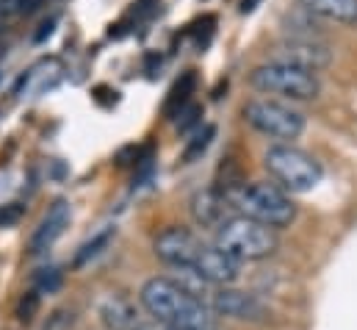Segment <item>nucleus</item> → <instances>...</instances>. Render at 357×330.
<instances>
[{"mask_svg":"<svg viewBox=\"0 0 357 330\" xmlns=\"http://www.w3.org/2000/svg\"><path fill=\"white\" fill-rule=\"evenodd\" d=\"M274 62L294 64V67L316 73V70L330 64V50H327L324 42H319L313 36H294V39H285L282 45H277Z\"/></svg>","mask_w":357,"mask_h":330,"instance_id":"9","label":"nucleus"},{"mask_svg":"<svg viewBox=\"0 0 357 330\" xmlns=\"http://www.w3.org/2000/svg\"><path fill=\"white\" fill-rule=\"evenodd\" d=\"M230 206H233V203H230L227 194H219V192L208 189V192H199V194L191 200V214H194V220H197L199 225L219 228L225 220H230V217H227V208H230Z\"/></svg>","mask_w":357,"mask_h":330,"instance_id":"11","label":"nucleus"},{"mask_svg":"<svg viewBox=\"0 0 357 330\" xmlns=\"http://www.w3.org/2000/svg\"><path fill=\"white\" fill-rule=\"evenodd\" d=\"M53 25H56V17H50V20H47L45 25H42L45 31H39V36H36V42H42L45 36H50V34H53Z\"/></svg>","mask_w":357,"mask_h":330,"instance_id":"22","label":"nucleus"},{"mask_svg":"<svg viewBox=\"0 0 357 330\" xmlns=\"http://www.w3.org/2000/svg\"><path fill=\"white\" fill-rule=\"evenodd\" d=\"M100 317H102V325L111 330H136V325L142 322L136 308L119 294H108L100 303Z\"/></svg>","mask_w":357,"mask_h":330,"instance_id":"12","label":"nucleus"},{"mask_svg":"<svg viewBox=\"0 0 357 330\" xmlns=\"http://www.w3.org/2000/svg\"><path fill=\"white\" fill-rule=\"evenodd\" d=\"M211 136H213V128H205V134H197L194 142L185 148V156H183V159H185V162H194L199 153H205V148L211 145Z\"/></svg>","mask_w":357,"mask_h":330,"instance_id":"16","label":"nucleus"},{"mask_svg":"<svg viewBox=\"0 0 357 330\" xmlns=\"http://www.w3.org/2000/svg\"><path fill=\"white\" fill-rule=\"evenodd\" d=\"M199 114H202V108H199V106H188V108L180 114V117H183V120H180V131L191 128V125L197 122V117H199Z\"/></svg>","mask_w":357,"mask_h":330,"instance_id":"21","label":"nucleus"},{"mask_svg":"<svg viewBox=\"0 0 357 330\" xmlns=\"http://www.w3.org/2000/svg\"><path fill=\"white\" fill-rule=\"evenodd\" d=\"M153 250L167 266L183 269V272L194 275L197 280H202L208 286H230V283L238 280V261L236 258H230L216 245H208V242L197 239L185 228L161 231L155 236Z\"/></svg>","mask_w":357,"mask_h":330,"instance_id":"1","label":"nucleus"},{"mask_svg":"<svg viewBox=\"0 0 357 330\" xmlns=\"http://www.w3.org/2000/svg\"><path fill=\"white\" fill-rule=\"evenodd\" d=\"M111 236H114V228H105L102 234H97V236H94L91 242H86L84 248L78 250V255H75V261H73V264H75V266H84V264H89L91 258H97V255H100L102 250L108 248Z\"/></svg>","mask_w":357,"mask_h":330,"instance_id":"15","label":"nucleus"},{"mask_svg":"<svg viewBox=\"0 0 357 330\" xmlns=\"http://www.w3.org/2000/svg\"><path fill=\"white\" fill-rule=\"evenodd\" d=\"M139 303L155 322L175 330H205L216 322L211 306L172 278H150L139 292Z\"/></svg>","mask_w":357,"mask_h":330,"instance_id":"2","label":"nucleus"},{"mask_svg":"<svg viewBox=\"0 0 357 330\" xmlns=\"http://www.w3.org/2000/svg\"><path fill=\"white\" fill-rule=\"evenodd\" d=\"M205 330H216V328H205Z\"/></svg>","mask_w":357,"mask_h":330,"instance_id":"23","label":"nucleus"},{"mask_svg":"<svg viewBox=\"0 0 357 330\" xmlns=\"http://www.w3.org/2000/svg\"><path fill=\"white\" fill-rule=\"evenodd\" d=\"M211 306L213 314L219 317H230V320H250V322H258L266 317V308L264 303L250 294V292H241V289H230V286H219L216 292H211V297L205 300Z\"/></svg>","mask_w":357,"mask_h":330,"instance_id":"8","label":"nucleus"},{"mask_svg":"<svg viewBox=\"0 0 357 330\" xmlns=\"http://www.w3.org/2000/svg\"><path fill=\"white\" fill-rule=\"evenodd\" d=\"M36 308H39V294H36V292H28V294L20 300V308H17L20 322H31L33 314H36Z\"/></svg>","mask_w":357,"mask_h":330,"instance_id":"17","label":"nucleus"},{"mask_svg":"<svg viewBox=\"0 0 357 330\" xmlns=\"http://www.w3.org/2000/svg\"><path fill=\"white\" fill-rule=\"evenodd\" d=\"M244 120L268 139H280V145H291L305 131V114L271 97L250 100L244 106Z\"/></svg>","mask_w":357,"mask_h":330,"instance_id":"7","label":"nucleus"},{"mask_svg":"<svg viewBox=\"0 0 357 330\" xmlns=\"http://www.w3.org/2000/svg\"><path fill=\"white\" fill-rule=\"evenodd\" d=\"M197 89V76L194 73H185L180 81H175V86L169 89V97L164 103V114L172 120V117H180L185 108H188V100H191V92Z\"/></svg>","mask_w":357,"mask_h":330,"instance_id":"14","label":"nucleus"},{"mask_svg":"<svg viewBox=\"0 0 357 330\" xmlns=\"http://www.w3.org/2000/svg\"><path fill=\"white\" fill-rule=\"evenodd\" d=\"M264 166L274 178V186H280L282 192H294V194L316 189L324 175L321 164L310 153H305L302 148H294V145L268 148L264 156Z\"/></svg>","mask_w":357,"mask_h":330,"instance_id":"5","label":"nucleus"},{"mask_svg":"<svg viewBox=\"0 0 357 330\" xmlns=\"http://www.w3.org/2000/svg\"><path fill=\"white\" fill-rule=\"evenodd\" d=\"M22 14V0H0V22H8Z\"/></svg>","mask_w":357,"mask_h":330,"instance_id":"19","label":"nucleus"},{"mask_svg":"<svg viewBox=\"0 0 357 330\" xmlns=\"http://www.w3.org/2000/svg\"><path fill=\"white\" fill-rule=\"evenodd\" d=\"M70 220H73V206H70V200H56V203L47 208V214L42 217V222L36 225V231H33V236H31V242H28V252H31V255H39V252L53 248V245L61 239V234L67 231Z\"/></svg>","mask_w":357,"mask_h":330,"instance_id":"10","label":"nucleus"},{"mask_svg":"<svg viewBox=\"0 0 357 330\" xmlns=\"http://www.w3.org/2000/svg\"><path fill=\"white\" fill-rule=\"evenodd\" d=\"M277 231L241 214L225 220L216 228V248L236 261H264L277 252Z\"/></svg>","mask_w":357,"mask_h":330,"instance_id":"4","label":"nucleus"},{"mask_svg":"<svg viewBox=\"0 0 357 330\" xmlns=\"http://www.w3.org/2000/svg\"><path fill=\"white\" fill-rule=\"evenodd\" d=\"M42 275L36 278V283H39V289H45V292H53L59 283H61V272L59 269H39Z\"/></svg>","mask_w":357,"mask_h":330,"instance_id":"18","label":"nucleus"},{"mask_svg":"<svg viewBox=\"0 0 357 330\" xmlns=\"http://www.w3.org/2000/svg\"><path fill=\"white\" fill-rule=\"evenodd\" d=\"M310 14L341 22V25H355L357 22V0H299Z\"/></svg>","mask_w":357,"mask_h":330,"instance_id":"13","label":"nucleus"},{"mask_svg":"<svg viewBox=\"0 0 357 330\" xmlns=\"http://www.w3.org/2000/svg\"><path fill=\"white\" fill-rule=\"evenodd\" d=\"M233 208H238L241 217H250L271 231L288 228L296 220V206L288 192H282L274 183H244L230 194Z\"/></svg>","mask_w":357,"mask_h":330,"instance_id":"3","label":"nucleus"},{"mask_svg":"<svg viewBox=\"0 0 357 330\" xmlns=\"http://www.w3.org/2000/svg\"><path fill=\"white\" fill-rule=\"evenodd\" d=\"M250 83L264 94H280L285 100H313L321 92V81L316 73L282 62H268L255 67L250 73Z\"/></svg>","mask_w":357,"mask_h":330,"instance_id":"6","label":"nucleus"},{"mask_svg":"<svg viewBox=\"0 0 357 330\" xmlns=\"http://www.w3.org/2000/svg\"><path fill=\"white\" fill-rule=\"evenodd\" d=\"M20 217H22V208H20L17 203H11V206H0V228L14 225Z\"/></svg>","mask_w":357,"mask_h":330,"instance_id":"20","label":"nucleus"}]
</instances>
